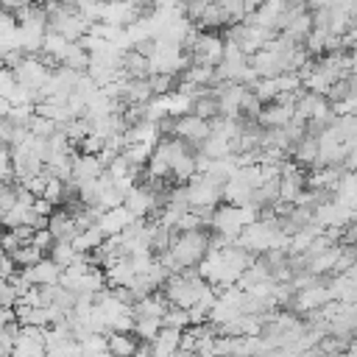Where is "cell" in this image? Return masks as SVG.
I'll return each instance as SVG.
<instances>
[{"instance_id": "ee69618b", "label": "cell", "mask_w": 357, "mask_h": 357, "mask_svg": "<svg viewBox=\"0 0 357 357\" xmlns=\"http://www.w3.org/2000/svg\"><path fill=\"white\" fill-rule=\"evenodd\" d=\"M184 0H153V8H178Z\"/></svg>"}, {"instance_id": "e0dca14e", "label": "cell", "mask_w": 357, "mask_h": 357, "mask_svg": "<svg viewBox=\"0 0 357 357\" xmlns=\"http://www.w3.org/2000/svg\"><path fill=\"white\" fill-rule=\"evenodd\" d=\"M318 137L315 134H307L301 142H296V148H293V159L301 165V167H318Z\"/></svg>"}, {"instance_id": "60d3db41", "label": "cell", "mask_w": 357, "mask_h": 357, "mask_svg": "<svg viewBox=\"0 0 357 357\" xmlns=\"http://www.w3.org/2000/svg\"><path fill=\"white\" fill-rule=\"evenodd\" d=\"M20 245H25V243H22V237L17 234V229H8L6 237H3V251H6V254H14Z\"/></svg>"}, {"instance_id": "f6af8a7d", "label": "cell", "mask_w": 357, "mask_h": 357, "mask_svg": "<svg viewBox=\"0 0 357 357\" xmlns=\"http://www.w3.org/2000/svg\"><path fill=\"white\" fill-rule=\"evenodd\" d=\"M262 3H265V0H245V8H248V14H254V11H257Z\"/></svg>"}, {"instance_id": "cb8c5ba5", "label": "cell", "mask_w": 357, "mask_h": 357, "mask_svg": "<svg viewBox=\"0 0 357 357\" xmlns=\"http://www.w3.org/2000/svg\"><path fill=\"white\" fill-rule=\"evenodd\" d=\"M312 28H315V22H312V11H304V14H298V17L287 25V31H282V33H287L293 42H301V39H307V36L312 33Z\"/></svg>"}, {"instance_id": "4dcf8cb0", "label": "cell", "mask_w": 357, "mask_h": 357, "mask_svg": "<svg viewBox=\"0 0 357 357\" xmlns=\"http://www.w3.org/2000/svg\"><path fill=\"white\" fill-rule=\"evenodd\" d=\"M165 326H170V329H190L192 326V321H190V310H184V307H170L167 312H165Z\"/></svg>"}, {"instance_id": "7a4b0ae2", "label": "cell", "mask_w": 357, "mask_h": 357, "mask_svg": "<svg viewBox=\"0 0 357 357\" xmlns=\"http://www.w3.org/2000/svg\"><path fill=\"white\" fill-rule=\"evenodd\" d=\"M262 218V209L254 206V204H245V206H234V204H220L215 212H212V234L223 237L226 243L234 245V240L245 231V226L257 223Z\"/></svg>"}, {"instance_id": "52a82bcc", "label": "cell", "mask_w": 357, "mask_h": 357, "mask_svg": "<svg viewBox=\"0 0 357 357\" xmlns=\"http://www.w3.org/2000/svg\"><path fill=\"white\" fill-rule=\"evenodd\" d=\"M329 301H335L329 284L315 282V284H310V287H304V290H296V296H293V301H290V310H296V312H318V310H324Z\"/></svg>"}, {"instance_id": "d590c367", "label": "cell", "mask_w": 357, "mask_h": 357, "mask_svg": "<svg viewBox=\"0 0 357 357\" xmlns=\"http://www.w3.org/2000/svg\"><path fill=\"white\" fill-rule=\"evenodd\" d=\"M206 6H209V0H184V14H187V20L198 25L201 17H204V11H206Z\"/></svg>"}, {"instance_id": "f1b7e54d", "label": "cell", "mask_w": 357, "mask_h": 357, "mask_svg": "<svg viewBox=\"0 0 357 357\" xmlns=\"http://www.w3.org/2000/svg\"><path fill=\"white\" fill-rule=\"evenodd\" d=\"M326 39H329V31H326V28H312V33L304 39L307 53L324 59V53H326Z\"/></svg>"}, {"instance_id": "7bdbcfd3", "label": "cell", "mask_w": 357, "mask_h": 357, "mask_svg": "<svg viewBox=\"0 0 357 357\" xmlns=\"http://www.w3.org/2000/svg\"><path fill=\"white\" fill-rule=\"evenodd\" d=\"M335 0H307V8L310 11H321V8H332Z\"/></svg>"}, {"instance_id": "8fae6325", "label": "cell", "mask_w": 357, "mask_h": 357, "mask_svg": "<svg viewBox=\"0 0 357 357\" xmlns=\"http://www.w3.org/2000/svg\"><path fill=\"white\" fill-rule=\"evenodd\" d=\"M106 173V167H103V162L95 156V153H75V159H73V178L75 181H92V178H100Z\"/></svg>"}, {"instance_id": "b9f144b4", "label": "cell", "mask_w": 357, "mask_h": 357, "mask_svg": "<svg viewBox=\"0 0 357 357\" xmlns=\"http://www.w3.org/2000/svg\"><path fill=\"white\" fill-rule=\"evenodd\" d=\"M53 206H56V204H53V201H47V198H36V201H33V212H36V215H42V218H50V215L56 212Z\"/></svg>"}, {"instance_id": "ac0fdd59", "label": "cell", "mask_w": 357, "mask_h": 357, "mask_svg": "<svg viewBox=\"0 0 357 357\" xmlns=\"http://www.w3.org/2000/svg\"><path fill=\"white\" fill-rule=\"evenodd\" d=\"M198 153H204V156H209V159H226V156L234 153V145H231L226 137H220V134H209V137L204 139V145L198 148Z\"/></svg>"}, {"instance_id": "ffe728a7", "label": "cell", "mask_w": 357, "mask_h": 357, "mask_svg": "<svg viewBox=\"0 0 357 357\" xmlns=\"http://www.w3.org/2000/svg\"><path fill=\"white\" fill-rule=\"evenodd\" d=\"M103 240H106V234H103V231H100V226L95 223L92 229L78 231V234H75V240H73V245H75V251H78V254H92V251H98V248L103 245Z\"/></svg>"}, {"instance_id": "7dc6e473", "label": "cell", "mask_w": 357, "mask_h": 357, "mask_svg": "<svg viewBox=\"0 0 357 357\" xmlns=\"http://www.w3.org/2000/svg\"><path fill=\"white\" fill-rule=\"evenodd\" d=\"M209 3H220V0H209Z\"/></svg>"}, {"instance_id": "9c48e42d", "label": "cell", "mask_w": 357, "mask_h": 357, "mask_svg": "<svg viewBox=\"0 0 357 357\" xmlns=\"http://www.w3.org/2000/svg\"><path fill=\"white\" fill-rule=\"evenodd\" d=\"M61 265H56L50 257H45L42 262H36L33 268H22V279L28 284H36V287H47V284H59L61 282Z\"/></svg>"}, {"instance_id": "2e32d148", "label": "cell", "mask_w": 357, "mask_h": 357, "mask_svg": "<svg viewBox=\"0 0 357 357\" xmlns=\"http://www.w3.org/2000/svg\"><path fill=\"white\" fill-rule=\"evenodd\" d=\"M181 329H170V326H165L159 335H156V340L151 343V349H153V354L156 357H173V354H178L181 351Z\"/></svg>"}, {"instance_id": "6da1fadb", "label": "cell", "mask_w": 357, "mask_h": 357, "mask_svg": "<svg viewBox=\"0 0 357 357\" xmlns=\"http://www.w3.org/2000/svg\"><path fill=\"white\" fill-rule=\"evenodd\" d=\"M212 248V237L198 229V231H176L170 248L165 254H159V262L170 271V273H181L187 268H195Z\"/></svg>"}, {"instance_id": "1f68e13d", "label": "cell", "mask_w": 357, "mask_h": 357, "mask_svg": "<svg viewBox=\"0 0 357 357\" xmlns=\"http://www.w3.org/2000/svg\"><path fill=\"white\" fill-rule=\"evenodd\" d=\"M28 128H31L36 137H45V139H50L56 131H61V126H59L56 120H50V117H42V114H33V120L28 123Z\"/></svg>"}, {"instance_id": "83f0119b", "label": "cell", "mask_w": 357, "mask_h": 357, "mask_svg": "<svg viewBox=\"0 0 357 357\" xmlns=\"http://www.w3.org/2000/svg\"><path fill=\"white\" fill-rule=\"evenodd\" d=\"M11 257H14V262H17L20 271H22V268H33L36 262H42V259H45V251L36 248V245H31V243H25V245H20Z\"/></svg>"}, {"instance_id": "7402d4cb", "label": "cell", "mask_w": 357, "mask_h": 357, "mask_svg": "<svg viewBox=\"0 0 357 357\" xmlns=\"http://www.w3.org/2000/svg\"><path fill=\"white\" fill-rule=\"evenodd\" d=\"M162 329H165V321H162V318H137V321H134V335H137L142 343H153Z\"/></svg>"}, {"instance_id": "4316f807", "label": "cell", "mask_w": 357, "mask_h": 357, "mask_svg": "<svg viewBox=\"0 0 357 357\" xmlns=\"http://www.w3.org/2000/svg\"><path fill=\"white\" fill-rule=\"evenodd\" d=\"M229 22V17H226V11H223V6L220 3H209L206 6V11H204V17H201V22H198V28L204 31H215V28H220V25H226Z\"/></svg>"}, {"instance_id": "8992f818", "label": "cell", "mask_w": 357, "mask_h": 357, "mask_svg": "<svg viewBox=\"0 0 357 357\" xmlns=\"http://www.w3.org/2000/svg\"><path fill=\"white\" fill-rule=\"evenodd\" d=\"M126 206L137 220H148L153 212L162 209V198L156 195V190H151L148 184H137L128 195H126Z\"/></svg>"}, {"instance_id": "484cf974", "label": "cell", "mask_w": 357, "mask_h": 357, "mask_svg": "<svg viewBox=\"0 0 357 357\" xmlns=\"http://www.w3.org/2000/svg\"><path fill=\"white\" fill-rule=\"evenodd\" d=\"M56 265H61V268H70L75 259H78V251H75V245L73 243H64V240H56L53 245H50V254H47Z\"/></svg>"}, {"instance_id": "f546056e", "label": "cell", "mask_w": 357, "mask_h": 357, "mask_svg": "<svg viewBox=\"0 0 357 357\" xmlns=\"http://www.w3.org/2000/svg\"><path fill=\"white\" fill-rule=\"evenodd\" d=\"M254 95L268 106V103H273L276 98H279V84H276V78H259L254 86Z\"/></svg>"}, {"instance_id": "8d00e7d4", "label": "cell", "mask_w": 357, "mask_h": 357, "mask_svg": "<svg viewBox=\"0 0 357 357\" xmlns=\"http://www.w3.org/2000/svg\"><path fill=\"white\" fill-rule=\"evenodd\" d=\"M103 148H106V139H103L100 134H95V131H92L86 139H81V145H78L81 153H95V156H98Z\"/></svg>"}, {"instance_id": "f35d334b", "label": "cell", "mask_w": 357, "mask_h": 357, "mask_svg": "<svg viewBox=\"0 0 357 357\" xmlns=\"http://www.w3.org/2000/svg\"><path fill=\"white\" fill-rule=\"evenodd\" d=\"M173 81H176V75H151V89H153V95H167V92H173Z\"/></svg>"}, {"instance_id": "7c38bea8", "label": "cell", "mask_w": 357, "mask_h": 357, "mask_svg": "<svg viewBox=\"0 0 357 357\" xmlns=\"http://www.w3.org/2000/svg\"><path fill=\"white\" fill-rule=\"evenodd\" d=\"M47 229L53 231L56 240H64V243H73L75 234H78V226H75V218H73L70 209H56V212L50 215Z\"/></svg>"}, {"instance_id": "4fadbf2b", "label": "cell", "mask_w": 357, "mask_h": 357, "mask_svg": "<svg viewBox=\"0 0 357 357\" xmlns=\"http://www.w3.org/2000/svg\"><path fill=\"white\" fill-rule=\"evenodd\" d=\"M167 310H170V301L165 298L162 290H156V293H151V296H145V298H139L134 304V315L137 318H165Z\"/></svg>"}, {"instance_id": "d6986e66", "label": "cell", "mask_w": 357, "mask_h": 357, "mask_svg": "<svg viewBox=\"0 0 357 357\" xmlns=\"http://www.w3.org/2000/svg\"><path fill=\"white\" fill-rule=\"evenodd\" d=\"M251 195H254V190H251L248 184H243L240 178H229V181L223 184V201H226V204L245 206V204H251Z\"/></svg>"}, {"instance_id": "30bf717a", "label": "cell", "mask_w": 357, "mask_h": 357, "mask_svg": "<svg viewBox=\"0 0 357 357\" xmlns=\"http://www.w3.org/2000/svg\"><path fill=\"white\" fill-rule=\"evenodd\" d=\"M131 223H137V218L128 212V206H126V204H123V206H117V209H109V212H103V215L98 218V226H100V231H103L106 237L123 234Z\"/></svg>"}, {"instance_id": "9a60e30c", "label": "cell", "mask_w": 357, "mask_h": 357, "mask_svg": "<svg viewBox=\"0 0 357 357\" xmlns=\"http://www.w3.org/2000/svg\"><path fill=\"white\" fill-rule=\"evenodd\" d=\"M343 248H346V245H332V248L315 254V257L307 262V271L315 273V276H324V273H332V276H335V268H337V259H340Z\"/></svg>"}, {"instance_id": "277c9868", "label": "cell", "mask_w": 357, "mask_h": 357, "mask_svg": "<svg viewBox=\"0 0 357 357\" xmlns=\"http://www.w3.org/2000/svg\"><path fill=\"white\" fill-rule=\"evenodd\" d=\"M14 75H17V81H20V84H25L28 89L39 92V89L50 81L53 70H50V64H47L42 56H25V59L14 67Z\"/></svg>"}, {"instance_id": "ba28073f", "label": "cell", "mask_w": 357, "mask_h": 357, "mask_svg": "<svg viewBox=\"0 0 357 357\" xmlns=\"http://www.w3.org/2000/svg\"><path fill=\"white\" fill-rule=\"evenodd\" d=\"M293 120H296V103H282V100L268 103L257 117L262 128H287Z\"/></svg>"}, {"instance_id": "836d02e7", "label": "cell", "mask_w": 357, "mask_h": 357, "mask_svg": "<svg viewBox=\"0 0 357 357\" xmlns=\"http://www.w3.org/2000/svg\"><path fill=\"white\" fill-rule=\"evenodd\" d=\"M229 22H245L248 17V8H245V0H220Z\"/></svg>"}, {"instance_id": "3957f363", "label": "cell", "mask_w": 357, "mask_h": 357, "mask_svg": "<svg viewBox=\"0 0 357 357\" xmlns=\"http://www.w3.org/2000/svg\"><path fill=\"white\" fill-rule=\"evenodd\" d=\"M190 56H192V64L218 67V64H223V56H226V39L218 36L215 31H201L195 45L190 47Z\"/></svg>"}, {"instance_id": "d6a6232c", "label": "cell", "mask_w": 357, "mask_h": 357, "mask_svg": "<svg viewBox=\"0 0 357 357\" xmlns=\"http://www.w3.org/2000/svg\"><path fill=\"white\" fill-rule=\"evenodd\" d=\"M192 114H198V117H204V120H215V117H220V106H218V98H215V95H206V98L195 100V109H192Z\"/></svg>"}, {"instance_id": "e575fe53", "label": "cell", "mask_w": 357, "mask_h": 357, "mask_svg": "<svg viewBox=\"0 0 357 357\" xmlns=\"http://www.w3.org/2000/svg\"><path fill=\"white\" fill-rule=\"evenodd\" d=\"M204 223H206V218L204 215H198V212H187L181 220H178V226H176V231H198V229H204Z\"/></svg>"}, {"instance_id": "ab89813d", "label": "cell", "mask_w": 357, "mask_h": 357, "mask_svg": "<svg viewBox=\"0 0 357 357\" xmlns=\"http://www.w3.org/2000/svg\"><path fill=\"white\" fill-rule=\"evenodd\" d=\"M53 243H56V237H53L50 229H36L33 237H31V245H36V248H42V251H50Z\"/></svg>"}, {"instance_id": "5bb4252c", "label": "cell", "mask_w": 357, "mask_h": 357, "mask_svg": "<svg viewBox=\"0 0 357 357\" xmlns=\"http://www.w3.org/2000/svg\"><path fill=\"white\" fill-rule=\"evenodd\" d=\"M142 340L134 332H109V351L112 357H137Z\"/></svg>"}, {"instance_id": "bcb514c9", "label": "cell", "mask_w": 357, "mask_h": 357, "mask_svg": "<svg viewBox=\"0 0 357 357\" xmlns=\"http://www.w3.org/2000/svg\"><path fill=\"white\" fill-rule=\"evenodd\" d=\"M103 3H120V0H103Z\"/></svg>"}, {"instance_id": "d4e9b609", "label": "cell", "mask_w": 357, "mask_h": 357, "mask_svg": "<svg viewBox=\"0 0 357 357\" xmlns=\"http://www.w3.org/2000/svg\"><path fill=\"white\" fill-rule=\"evenodd\" d=\"M181 81H190L195 86H209V84H215V67H209V64H192V67H187L181 73Z\"/></svg>"}, {"instance_id": "603a6c76", "label": "cell", "mask_w": 357, "mask_h": 357, "mask_svg": "<svg viewBox=\"0 0 357 357\" xmlns=\"http://www.w3.org/2000/svg\"><path fill=\"white\" fill-rule=\"evenodd\" d=\"M81 357H112L109 335H89L81 340Z\"/></svg>"}, {"instance_id": "5b68a950", "label": "cell", "mask_w": 357, "mask_h": 357, "mask_svg": "<svg viewBox=\"0 0 357 357\" xmlns=\"http://www.w3.org/2000/svg\"><path fill=\"white\" fill-rule=\"evenodd\" d=\"M212 134V120H204L198 114H184V117H176V128H173V137L184 139L187 145H192L195 151L204 145V139Z\"/></svg>"}, {"instance_id": "74e56055", "label": "cell", "mask_w": 357, "mask_h": 357, "mask_svg": "<svg viewBox=\"0 0 357 357\" xmlns=\"http://www.w3.org/2000/svg\"><path fill=\"white\" fill-rule=\"evenodd\" d=\"M0 304L3 307H17L20 304V290L14 287V282H3L0 284Z\"/></svg>"}, {"instance_id": "44dd1931", "label": "cell", "mask_w": 357, "mask_h": 357, "mask_svg": "<svg viewBox=\"0 0 357 357\" xmlns=\"http://www.w3.org/2000/svg\"><path fill=\"white\" fill-rule=\"evenodd\" d=\"M89 64H92V53L81 42H73L70 50H67V56H64V61H61V67H70L75 73H86Z\"/></svg>"}]
</instances>
